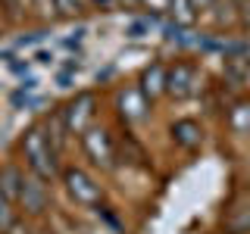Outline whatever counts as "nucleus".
<instances>
[{"label": "nucleus", "mask_w": 250, "mask_h": 234, "mask_svg": "<svg viewBox=\"0 0 250 234\" xmlns=\"http://www.w3.org/2000/svg\"><path fill=\"white\" fill-rule=\"evenodd\" d=\"M47 6H50V10H57L60 16H72V13H78L75 0H47Z\"/></svg>", "instance_id": "nucleus-16"}, {"label": "nucleus", "mask_w": 250, "mask_h": 234, "mask_svg": "<svg viewBox=\"0 0 250 234\" xmlns=\"http://www.w3.org/2000/svg\"><path fill=\"white\" fill-rule=\"evenodd\" d=\"M38 41H44V31H35V35L22 38V41H19V47H28V44H38Z\"/></svg>", "instance_id": "nucleus-18"}, {"label": "nucleus", "mask_w": 250, "mask_h": 234, "mask_svg": "<svg viewBox=\"0 0 250 234\" xmlns=\"http://www.w3.org/2000/svg\"><path fill=\"white\" fill-rule=\"evenodd\" d=\"M169 10H172V19L178 22V25H191L194 19V10L188 0H169Z\"/></svg>", "instance_id": "nucleus-13"}, {"label": "nucleus", "mask_w": 250, "mask_h": 234, "mask_svg": "<svg viewBox=\"0 0 250 234\" xmlns=\"http://www.w3.org/2000/svg\"><path fill=\"white\" fill-rule=\"evenodd\" d=\"M13 225H16V209H13V203L0 194V234H10Z\"/></svg>", "instance_id": "nucleus-14"}, {"label": "nucleus", "mask_w": 250, "mask_h": 234, "mask_svg": "<svg viewBox=\"0 0 250 234\" xmlns=\"http://www.w3.org/2000/svg\"><path fill=\"white\" fill-rule=\"evenodd\" d=\"M88 3H94V6H100V10H106V6L113 3V0H88Z\"/></svg>", "instance_id": "nucleus-20"}, {"label": "nucleus", "mask_w": 250, "mask_h": 234, "mask_svg": "<svg viewBox=\"0 0 250 234\" xmlns=\"http://www.w3.org/2000/svg\"><path fill=\"white\" fill-rule=\"evenodd\" d=\"M141 94H144L147 103H153L160 94H166V69L160 66V62H153V66L144 69V75H141Z\"/></svg>", "instance_id": "nucleus-8"}, {"label": "nucleus", "mask_w": 250, "mask_h": 234, "mask_svg": "<svg viewBox=\"0 0 250 234\" xmlns=\"http://www.w3.org/2000/svg\"><path fill=\"white\" fill-rule=\"evenodd\" d=\"M229 122H231V128H234V131L247 135V131H250V100H241V103H234V106H231Z\"/></svg>", "instance_id": "nucleus-12"}, {"label": "nucleus", "mask_w": 250, "mask_h": 234, "mask_svg": "<svg viewBox=\"0 0 250 234\" xmlns=\"http://www.w3.org/2000/svg\"><path fill=\"white\" fill-rule=\"evenodd\" d=\"M194 81H197V72L191 62H175L166 72V94L175 100H185L194 94Z\"/></svg>", "instance_id": "nucleus-6"}, {"label": "nucleus", "mask_w": 250, "mask_h": 234, "mask_svg": "<svg viewBox=\"0 0 250 234\" xmlns=\"http://www.w3.org/2000/svg\"><path fill=\"white\" fill-rule=\"evenodd\" d=\"M22 153H25V162H28L31 175H38L41 181H50V178L60 172L57 150L50 147V140H47L41 125H31L25 131V137H22Z\"/></svg>", "instance_id": "nucleus-1"}, {"label": "nucleus", "mask_w": 250, "mask_h": 234, "mask_svg": "<svg viewBox=\"0 0 250 234\" xmlns=\"http://www.w3.org/2000/svg\"><path fill=\"white\" fill-rule=\"evenodd\" d=\"M172 137H175L178 147H185V150H194V147H200L203 131H200V125L194 122V119H178L175 125H172Z\"/></svg>", "instance_id": "nucleus-9"}, {"label": "nucleus", "mask_w": 250, "mask_h": 234, "mask_svg": "<svg viewBox=\"0 0 250 234\" xmlns=\"http://www.w3.org/2000/svg\"><path fill=\"white\" fill-rule=\"evenodd\" d=\"M150 25H153V16H150V19H138V22H131V25H128V38H144L147 31H150Z\"/></svg>", "instance_id": "nucleus-17"}, {"label": "nucleus", "mask_w": 250, "mask_h": 234, "mask_svg": "<svg viewBox=\"0 0 250 234\" xmlns=\"http://www.w3.org/2000/svg\"><path fill=\"white\" fill-rule=\"evenodd\" d=\"M147 100H144V94H141L138 88H125L116 94V109H119V116L125 122H138V119H144L147 116Z\"/></svg>", "instance_id": "nucleus-7"}, {"label": "nucleus", "mask_w": 250, "mask_h": 234, "mask_svg": "<svg viewBox=\"0 0 250 234\" xmlns=\"http://www.w3.org/2000/svg\"><path fill=\"white\" fill-rule=\"evenodd\" d=\"M231 3H234V6H247V0H231Z\"/></svg>", "instance_id": "nucleus-22"}, {"label": "nucleus", "mask_w": 250, "mask_h": 234, "mask_svg": "<svg viewBox=\"0 0 250 234\" xmlns=\"http://www.w3.org/2000/svg\"><path fill=\"white\" fill-rule=\"evenodd\" d=\"M225 75L234 84H244L250 75V53H234V57H225Z\"/></svg>", "instance_id": "nucleus-11"}, {"label": "nucleus", "mask_w": 250, "mask_h": 234, "mask_svg": "<svg viewBox=\"0 0 250 234\" xmlns=\"http://www.w3.org/2000/svg\"><path fill=\"white\" fill-rule=\"evenodd\" d=\"M94 113H97V97H94L91 91L78 94L72 103L62 109V122H66V131H69V135H78V137H82L84 131L91 128Z\"/></svg>", "instance_id": "nucleus-3"}, {"label": "nucleus", "mask_w": 250, "mask_h": 234, "mask_svg": "<svg viewBox=\"0 0 250 234\" xmlns=\"http://www.w3.org/2000/svg\"><path fill=\"white\" fill-rule=\"evenodd\" d=\"M10 3H16V0H10Z\"/></svg>", "instance_id": "nucleus-24"}, {"label": "nucleus", "mask_w": 250, "mask_h": 234, "mask_svg": "<svg viewBox=\"0 0 250 234\" xmlns=\"http://www.w3.org/2000/svg\"><path fill=\"white\" fill-rule=\"evenodd\" d=\"M122 3H125V6H138L141 0H122Z\"/></svg>", "instance_id": "nucleus-21"}, {"label": "nucleus", "mask_w": 250, "mask_h": 234, "mask_svg": "<svg viewBox=\"0 0 250 234\" xmlns=\"http://www.w3.org/2000/svg\"><path fill=\"white\" fill-rule=\"evenodd\" d=\"M22 169L19 166H3L0 169V194H3L10 203L19 200V191H22Z\"/></svg>", "instance_id": "nucleus-10"}, {"label": "nucleus", "mask_w": 250, "mask_h": 234, "mask_svg": "<svg viewBox=\"0 0 250 234\" xmlns=\"http://www.w3.org/2000/svg\"><path fill=\"white\" fill-rule=\"evenodd\" d=\"M82 147L88 153V159L100 169H116V147L104 128H88L82 135Z\"/></svg>", "instance_id": "nucleus-4"}, {"label": "nucleus", "mask_w": 250, "mask_h": 234, "mask_svg": "<svg viewBox=\"0 0 250 234\" xmlns=\"http://www.w3.org/2000/svg\"><path fill=\"white\" fill-rule=\"evenodd\" d=\"M19 203L28 215H41L50 203V191H47V181H41L38 175H25L22 178V191H19Z\"/></svg>", "instance_id": "nucleus-5"}, {"label": "nucleus", "mask_w": 250, "mask_h": 234, "mask_svg": "<svg viewBox=\"0 0 250 234\" xmlns=\"http://www.w3.org/2000/svg\"><path fill=\"white\" fill-rule=\"evenodd\" d=\"M188 3H191V10H194V13H200V10H207L213 0H188Z\"/></svg>", "instance_id": "nucleus-19"}, {"label": "nucleus", "mask_w": 250, "mask_h": 234, "mask_svg": "<svg viewBox=\"0 0 250 234\" xmlns=\"http://www.w3.org/2000/svg\"><path fill=\"white\" fill-rule=\"evenodd\" d=\"M62 184H66L69 197H72L78 206H97L100 197H104L100 184L94 181V178H91L84 169H75V166L62 169Z\"/></svg>", "instance_id": "nucleus-2"}, {"label": "nucleus", "mask_w": 250, "mask_h": 234, "mask_svg": "<svg viewBox=\"0 0 250 234\" xmlns=\"http://www.w3.org/2000/svg\"><path fill=\"white\" fill-rule=\"evenodd\" d=\"M225 231H229V234H247L250 231V209H244L241 215L225 218Z\"/></svg>", "instance_id": "nucleus-15"}, {"label": "nucleus", "mask_w": 250, "mask_h": 234, "mask_svg": "<svg viewBox=\"0 0 250 234\" xmlns=\"http://www.w3.org/2000/svg\"><path fill=\"white\" fill-rule=\"evenodd\" d=\"M84 3H88V0H75V6H78V10H82V6H84Z\"/></svg>", "instance_id": "nucleus-23"}]
</instances>
